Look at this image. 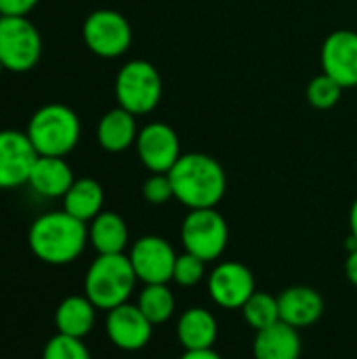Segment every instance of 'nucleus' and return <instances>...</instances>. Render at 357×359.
<instances>
[{
  "label": "nucleus",
  "instance_id": "1",
  "mask_svg": "<svg viewBox=\"0 0 357 359\" xmlns=\"http://www.w3.org/2000/svg\"><path fill=\"white\" fill-rule=\"evenodd\" d=\"M175 200L189 210L217 208L227 191V175L221 162L204 151H187L168 170Z\"/></svg>",
  "mask_w": 357,
  "mask_h": 359
},
{
  "label": "nucleus",
  "instance_id": "2",
  "mask_svg": "<svg viewBox=\"0 0 357 359\" xmlns=\"http://www.w3.org/2000/svg\"><path fill=\"white\" fill-rule=\"evenodd\" d=\"M88 244V223L67 215L65 210L44 212L29 225L27 246L32 255L46 265L74 263Z\"/></svg>",
  "mask_w": 357,
  "mask_h": 359
},
{
  "label": "nucleus",
  "instance_id": "3",
  "mask_svg": "<svg viewBox=\"0 0 357 359\" xmlns=\"http://www.w3.org/2000/svg\"><path fill=\"white\" fill-rule=\"evenodd\" d=\"M137 282L128 255H97L84 276V294L97 309L112 311L128 303Z\"/></svg>",
  "mask_w": 357,
  "mask_h": 359
},
{
  "label": "nucleus",
  "instance_id": "4",
  "mask_svg": "<svg viewBox=\"0 0 357 359\" xmlns=\"http://www.w3.org/2000/svg\"><path fill=\"white\" fill-rule=\"evenodd\" d=\"M25 133L38 156L65 158L76 149L82 124L72 107L63 103H46L34 111Z\"/></svg>",
  "mask_w": 357,
  "mask_h": 359
},
{
  "label": "nucleus",
  "instance_id": "5",
  "mask_svg": "<svg viewBox=\"0 0 357 359\" xmlns=\"http://www.w3.org/2000/svg\"><path fill=\"white\" fill-rule=\"evenodd\" d=\"M114 95L118 107L130 111L133 116L151 114L162 99V76L151 61H126L116 74Z\"/></svg>",
  "mask_w": 357,
  "mask_h": 359
},
{
  "label": "nucleus",
  "instance_id": "6",
  "mask_svg": "<svg viewBox=\"0 0 357 359\" xmlns=\"http://www.w3.org/2000/svg\"><path fill=\"white\" fill-rule=\"evenodd\" d=\"M179 236H181L183 250L196 255L206 263L221 259L229 244L227 221L217 208L189 210L181 223Z\"/></svg>",
  "mask_w": 357,
  "mask_h": 359
},
{
  "label": "nucleus",
  "instance_id": "7",
  "mask_svg": "<svg viewBox=\"0 0 357 359\" xmlns=\"http://www.w3.org/2000/svg\"><path fill=\"white\" fill-rule=\"evenodd\" d=\"M42 57V36L27 17H0V61L6 72L25 74Z\"/></svg>",
  "mask_w": 357,
  "mask_h": 359
},
{
  "label": "nucleus",
  "instance_id": "8",
  "mask_svg": "<svg viewBox=\"0 0 357 359\" xmlns=\"http://www.w3.org/2000/svg\"><path fill=\"white\" fill-rule=\"evenodd\" d=\"M82 40L93 55L118 59L133 44V27L120 11L97 8L88 13L82 23Z\"/></svg>",
  "mask_w": 357,
  "mask_h": 359
},
{
  "label": "nucleus",
  "instance_id": "9",
  "mask_svg": "<svg viewBox=\"0 0 357 359\" xmlns=\"http://www.w3.org/2000/svg\"><path fill=\"white\" fill-rule=\"evenodd\" d=\"M137 156L149 172H168L183 156L177 130L166 122H147L139 128Z\"/></svg>",
  "mask_w": 357,
  "mask_h": 359
},
{
  "label": "nucleus",
  "instance_id": "10",
  "mask_svg": "<svg viewBox=\"0 0 357 359\" xmlns=\"http://www.w3.org/2000/svg\"><path fill=\"white\" fill-rule=\"evenodd\" d=\"M177 252L168 240L160 236L139 238L128 252L130 265L137 273V280L143 284H168L173 282V269Z\"/></svg>",
  "mask_w": 357,
  "mask_h": 359
},
{
  "label": "nucleus",
  "instance_id": "11",
  "mask_svg": "<svg viewBox=\"0 0 357 359\" xmlns=\"http://www.w3.org/2000/svg\"><path fill=\"white\" fill-rule=\"evenodd\" d=\"M208 294L221 309H242L257 290L252 271L238 261H221L208 276Z\"/></svg>",
  "mask_w": 357,
  "mask_h": 359
},
{
  "label": "nucleus",
  "instance_id": "12",
  "mask_svg": "<svg viewBox=\"0 0 357 359\" xmlns=\"http://www.w3.org/2000/svg\"><path fill=\"white\" fill-rule=\"evenodd\" d=\"M38 154L23 130H0V189H17L29 181Z\"/></svg>",
  "mask_w": 357,
  "mask_h": 359
},
{
  "label": "nucleus",
  "instance_id": "13",
  "mask_svg": "<svg viewBox=\"0 0 357 359\" xmlns=\"http://www.w3.org/2000/svg\"><path fill=\"white\" fill-rule=\"evenodd\" d=\"M105 334L112 345L122 351H141L151 341L154 324L143 316L137 305L124 303L107 311Z\"/></svg>",
  "mask_w": 357,
  "mask_h": 359
},
{
  "label": "nucleus",
  "instance_id": "14",
  "mask_svg": "<svg viewBox=\"0 0 357 359\" xmlns=\"http://www.w3.org/2000/svg\"><path fill=\"white\" fill-rule=\"evenodd\" d=\"M322 72L335 78L343 88L357 86V32L335 29L326 36L320 50Z\"/></svg>",
  "mask_w": 357,
  "mask_h": 359
},
{
  "label": "nucleus",
  "instance_id": "15",
  "mask_svg": "<svg viewBox=\"0 0 357 359\" xmlns=\"http://www.w3.org/2000/svg\"><path fill=\"white\" fill-rule=\"evenodd\" d=\"M280 322L303 330L314 326L324 316V299L311 286H290L280 292Z\"/></svg>",
  "mask_w": 357,
  "mask_h": 359
},
{
  "label": "nucleus",
  "instance_id": "16",
  "mask_svg": "<svg viewBox=\"0 0 357 359\" xmlns=\"http://www.w3.org/2000/svg\"><path fill=\"white\" fill-rule=\"evenodd\" d=\"M76 181L72 166L59 156H38L27 185L42 198H63Z\"/></svg>",
  "mask_w": 357,
  "mask_h": 359
},
{
  "label": "nucleus",
  "instance_id": "17",
  "mask_svg": "<svg viewBox=\"0 0 357 359\" xmlns=\"http://www.w3.org/2000/svg\"><path fill=\"white\" fill-rule=\"evenodd\" d=\"M219 339L217 318L204 307H189L177 322V341L183 351L213 349Z\"/></svg>",
  "mask_w": 357,
  "mask_h": 359
},
{
  "label": "nucleus",
  "instance_id": "18",
  "mask_svg": "<svg viewBox=\"0 0 357 359\" xmlns=\"http://www.w3.org/2000/svg\"><path fill=\"white\" fill-rule=\"evenodd\" d=\"M139 135L137 116L122 107L105 111L97 124V143L109 154H122L135 145Z\"/></svg>",
  "mask_w": 357,
  "mask_h": 359
},
{
  "label": "nucleus",
  "instance_id": "19",
  "mask_svg": "<svg viewBox=\"0 0 357 359\" xmlns=\"http://www.w3.org/2000/svg\"><path fill=\"white\" fill-rule=\"evenodd\" d=\"M303 351L301 334L297 328L278 322L269 328L255 332L252 355L255 359H299Z\"/></svg>",
  "mask_w": 357,
  "mask_h": 359
},
{
  "label": "nucleus",
  "instance_id": "20",
  "mask_svg": "<svg viewBox=\"0 0 357 359\" xmlns=\"http://www.w3.org/2000/svg\"><path fill=\"white\" fill-rule=\"evenodd\" d=\"M97 322V307L88 301L86 294L65 297L55 309V328L59 334L84 339L90 334Z\"/></svg>",
  "mask_w": 357,
  "mask_h": 359
},
{
  "label": "nucleus",
  "instance_id": "21",
  "mask_svg": "<svg viewBox=\"0 0 357 359\" xmlns=\"http://www.w3.org/2000/svg\"><path fill=\"white\" fill-rule=\"evenodd\" d=\"M128 225L118 212L103 210L88 223V244L97 255H122L128 246Z\"/></svg>",
  "mask_w": 357,
  "mask_h": 359
},
{
  "label": "nucleus",
  "instance_id": "22",
  "mask_svg": "<svg viewBox=\"0 0 357 359\" xmlns=\"http://www.w3.org/2000/svg\"><path fill=\"white\" fill-rule=\"evenodd\" d=\"M61 200H63V210L67 215L80 219L82 223H90L99 212H103L105 191L97 179L80 177L72 183V187Z\"/></svg>",
  "mask_w": 357,
  "mask_h": 359
},
{
  "label": "nucleus",
  "instance_id": "23",
  "mask_svg": "<svg viewBox=\"0 0 357 359\" xmlns=\"http://www.w3.org/2000/svg\"><path fill=\"white\" fill-rule=\"evenodd\" d=\"M137 307L154 326H160L175 313V294L168 284H145L139 292Z\"/></svg>",
  "mask_w": 357,
  "mask_h": 359
},
{
  "label": "nucleus",
  "instance_id": "24",
  "mask_svg": "<svg viewBox=\"0 0 357 359\" xmlns=\"http://www.w3.org/2000/svg\"><path fill=\"white\" fill-rule=\"evenodd\" d=\"M242 316L244 322L255 330H263L269 328L274 324L280 322V305H278V297H271L269 292L263 290H255L252 297L244 303L242 307Z\"/></svg>",
  "mask_w": 357,
  "mask_h": 359
},
{
  "label": "nucleus",
  "instance_id": "25",
  "mask_svg": "<svg viewBox=\"0 0 357 359\" xmlns=\"http://www.w3.org/2000/svg\"><path fill=\"white\" fill-rule=\"evenodd\" d=\"M343 90L345 88L335 78H330L328 74L322 72V74H318V76H314L309 80L305 95H307V101H309L311 107L324 111V109H332L341 101Z\"/></svg>",
  "mask_w": 357,
  "mask_h": 359
},
{
  "label": "nucleus",
  "instance_id": "26",
  "mask_svg": "<svg viewBox=\"0 0 357 359\" xmlns=\"http://www.w3.org/2000/svg\"><path fill=\"white\" fill-rule=\"evenodd\" d=\"M42 359H93L88 347L82 343V339H74V337H65V334H55L53 339H48V343L44 345Z\"/></svg>",
  "mask_w": 357,
  "mask_h": 359
},
{
  "label": "nucleus",
  "instance_id": "27",
  "mask_svg": "<svg viewBox=\"0 0 357 359\" xmlns=\"http://www.w3.org/2000/svg\"><path fill=\"white\" fill-rule=\"evenodd\" d=\"M204 276H206V261L189 252H183L177 257L175 269H173V282H177L183 288H194L204 280Z\"/></svg>",
  "mask_w": 357,
  "mask_h": 359
},
{
  "label": "nucleus",
  "instance_id": "28",
  "mask_svg": "<svg viewBox=\"0 0 357 359\" xmlns=\"http://www.w3.org/2000/svg\"><path fill=\"white\" fill-rule=\"evenodd\" d=\"M143 200L151 206H162L170 200H175L173 183L168 172H149V177L143 183Z\"/></svg>",
  "mask_w": 357,
  "mask_h": 359
},
{
  "label": "nucleus",
  "instance_id": "29",
  "mask_svg": "<svg viewBox=\"0 0 357 359\" xmlns=\"http://www.w3.org/2000/svg\"><path fill=\"white\" fill-rule=\"evenodd\" d=\"M40 0H0V17H27Z\"/></svg>",
  "mask_w": 357,
  "mask_h": 359
},
{
  "label": "nucleus",
  "instance_id": "30",
  "mask_svg": "<svg viewBox=\"0 0 357 359\" xmlns=\"http://www.w3.org/2000/svg\"><path fill=\"white\" fill-rule=\"evenodd\" d=\"M345 276H347V280L357 286V248L356 250H349V255H347V261H345Z\"/></svg>",
  "mask_w": 357,
  "mask_h": 359
},
{
  "label": "nucleus",
  "instance_id": "31",
  "mask_svg": "<svg viewBox=\"0 0 357 359\" xmlns=\"http://www.w3.org/2000/svg\"><path fill=\"white\" fill-rule=\"evenodd\" d=\"M179 359H223L215 349H198V351H183Z\"/></svg>",
  "mask_w": 357,
  "mask_h": 359
},
{
  "label": "nucleus",
  "instance_id": "32",
  "mask_svg": "<svg viewBox=\"0 0 357 359\" xmlns=\"http://www.w3.org/2000/svg\"><path fill=\"white\" fill-rule=\"evenodd\" d=\"M349 233L357 240V198L349 208Z\"/></svg>",
  "mask_w": 357,
  "mask_h": 359
},
{
  "label": "nucleus",
  "instance_id": "33",
  "mask_svg": "<svg viewBox=\"0 0 357 359\" xmlns=\"http://www.w3.org/2000/svg\"><path fill=\"white\" fill-rule=\"evenodd\" d=\"M4 72V65H2V61H0V74Z\"/></svg>",
  "mask_w": 357,
  "mask_h": 359
}]
</instances>
